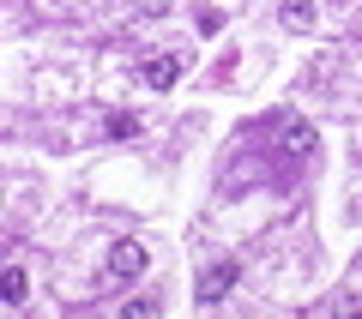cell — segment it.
<instances>
[{
	"label": "cell",
	"instance_id": "cell-1",
	"mask_svg": "<svg viewBox=\"0 0 362 319\" xmlns=\"http://www.w3.org/2000/svg\"><path fill=\"white\" fill-rule=\"evenodd\" d=\"M145 241H115L109 247V265L97 271V289H121V283H133V277H145Z\"/></svg>",
	"mask_w": 362,
	"mask_h": 319
},
{
	"label": "cell",
	"instance_id": "cell-2",
	"mask_svg": "<svg viewBox=\"0 0 362 319\" xmlns=\"http://www.w3.org/2000/svg\"><path fill=\"white\" fill-rule=\"evenodd\" d=\"M235 283H242V259H218V265H206V271H199L194 301H199V307H218L223 295L235 289Z\"/></svg>",
	"mask_w": 362,
	"mask_h": 319
},
{
	"label": "cell",
	"instance_id": "cell-3",
	"mask_svg": "<svg viewBox=\"0 0 362 319\" xmlns=\"http://www.w3.org/2000/svg\"><path fill=\"white\" fill-rule=\"evenodd\" d=\"M139 73H145V85H151V90H169V85H181V54H151Z\"/></svg>",
	"mask_w": 362,
	"mask_h": 319
},
{
	"label": "cell",
	"instance_id": "cell-4",
	"mask_svg": "<svg viewBox=\"0 0 362 319\" xmlns=\"http://www.w3.org/2000/svg\"><path fill=\"white\" fill-rule=\"evenodd\" d=\"M284 25L296 30V37H308V30L320 25V13H314V0H284Z\"/></svg>",
	"mask_w": 362,
	"mask_h": 319
},
{
	"label": "cell",
	"instance_id": "cell-5",
	"mask_svg": "<svg viewBox=\"0 0 362 319\" xmlns=\"http://www.w3.org/2000/svg\"><path fill=\"white\" fill-rule=\"evenodd\" d=\"M0 295H6V307L25 301V265H6V271H0Z\"/></svg>",
	"mask_w": 362,
	"mask_h": 319
},
{
	"label": "cell",
	"instance_id": "cell-6",
	"mask_svg": "<svg viewBox=\"0 0 362 319\" xmlns=\"http://www.w3.org/2000/svg\"><path fill=\"white\" fill-rule=\"evenodd\" d=\"M115 319H157V295H139V301H127Z\"/></svg>",
	"mask_w": 362,
	"mask_h": 319
},
{
	"label": "cell",
	"instance_id": "cell-7",
	"mask_svg": "<svg viewBox=\"0 0 362 319\" xmlns=\"http://www.w3.org/2000/svg\"><path fill=\"white\" fill-rule=\"evenodd\" d=\"M326 319H362V301H338L332 295V301H326Z\"/></svg>",
	"mask_w": 362,
	"mask_h": 319
},
{
	"label": "cell",
	"instance_id": "cell-8",
	"mask_svg": "<svg viewBox=\"0 0 362 319\" xmlns=\"http://www.w3.org/2000/svg\"><path fill=\"white\" fill-rule=\"evenodd\" d=\"M109 133H115V139H133V133H139V115H115V121H109Z\"/></svg>",
	"mask_w": 362,
	"mask_h": 319
},
{
	"label": "cell",
	"instance_id": "cell-9",
	"mask_svg": "<svg viewBox=\"0 0 362 319\" xmlns=\"http://www.w3.org/2000/svg\"><path fill=\"white\" fill-rule=\"evenodd\" d=\"M199 30H206V37H218V30H223V13H218V6H206V13H199Z\"/></svg>",
	"mask_w": 362,
	"mask_h": 319
}]
</instances>
